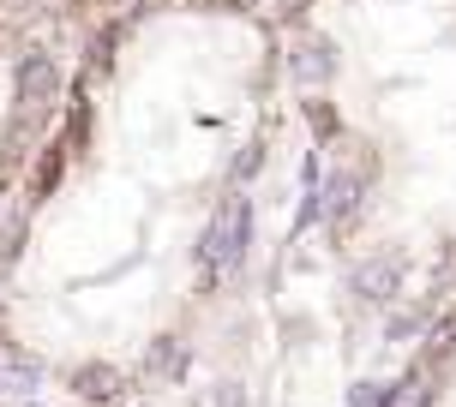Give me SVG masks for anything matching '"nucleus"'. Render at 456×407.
Instances as JSON below:
<instances>
[{"label":"nucleus","instance_id":"obj_2","mask_svg":"<svg viewBox=\"0 0 456 407\" xmlns=\"http://www.w3.org/2000/svg\"><path fill=\"white\" fill-rule=\"evenodd\" d=\"M19 407H43V402H30V395H24V402H19Z\"/></svg>","mask_w":456,"mask_h":407},{"label":"nucleus","instance_id":"obj_1","mask_svg":"<svg viewBox=\"0 0 456 407\" xmlns=\"http://www.w3.org/2000/svg\"><path fill=\"white\" fill-rule=\"evenodd\" d=\"M0 378H6V389H12V395H30V389L43 384V371H37L30 360H6V371H0Z\"/></svg>","mask_w":456,"mask_h":407}]
</instances>
